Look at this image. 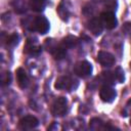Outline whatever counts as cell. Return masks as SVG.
<instances>
[{
	"label": "cell",
	"instance_id": "obj_5",
	"mask_svg": "<svg viewBox=\"0 0 131 131\" xmlns=\"http://www.w3.org/2000/svg\"><path fill=\"white\" fill-rule=\"evenodd\" d=\"M74 72L77 76L81 78H86L91 75L92 73V66L87 60H81L77 62L74 67Z\"/></svg>",
	"mask_w": 131,
	"mask_h": 131
},
{
	"label": "cell",
	"instance_id": "obj_19",
	"mask_svg": "<svg viewBox=\"0 0 131 131\" xmlns=\"http://www.w3.org/2000/svg\"><path fill=\"white\" fill-rule=\"evenodd\" d=\"M130 115H131V98L127 101L126 105L122 110V116L127 117V116H130Z\"/></svg>",
	"mask_w": 131,
	"mask_h": 131
},
{
	"label": "cell",
	"instance_id": "obj_10",
	"mask_svg": "<svg viewBox=\"0 0 131 131\" xmlns=\"http://www.w3.org/2000/svg\"><path fill=\"white\" fill-rule=\"evenodd\" d=\"M87 28H88V30H89L93 35H95V36L100 35V34L102 33V30H103V26H102L100 19H99V18H95V17H94V18H91V19L88 21Z\"/></svg>",
	"mask_w": 131,
	"mask_h": 131
},
{
	"label": "cell",
	"instance_id": "obj_23",
	"mask_svg": "<svg viewBox=\"0 0 131 131\" xmlns=\"http://www.w3.org/2000/svg\"><path fill=\"white\" fill-rule=\"evenodd\" d=\"M93 1H96V2H99V1H102V0H93Z\"/></svg>",
	"mask_w": 131,
	"mask_h": 131
},
{
	"label": "cell",
	"instance_id": "obj_14",
	"mask_svg": "<svg viewBox=\"0 0 131 131\" xmlns=\"http://www.w3.org/2000/svg\"><path fill=\"white\" fill-rule=\"evenodd\" d=\"M98 80L103 83L104 85H112L115 83L116 81V78H115V75H114V72H103L101 73V75L98 77Z\"/></svg>",
	"mask_w": 131,
	"mask_h": 131
},
{
	"label": "cell",
	"instance_id": "obj_1",
	"mask_svg": "<svg viewBox=\"0 0 131 131\" xmlns=\"http://www.w3.org/2000/svg\"><path fill=\"white\" fill-rule=\"evenodd\" d=\"M29 30L38 32L40 34H46L49 30V21L45 16H36L30 23Z\"/></svg>",
	"mask_w": 131,
	"mask_h": 131
},
{
	"label": "cell",
	"instance_id": "obj_2",
	"mask_svg": "<svg viewBox=\"0 0 131 131\" xmlns=\"http://www.w3.org/2000/svg\"><path fill=\"white\" fill-rule=\"evenodd\" d=\"M54 87L59 90L72 91L78 87V81L74 80L73 78H71L69 76H61V77L57 78V80L55 81Z\"/></svg>",
	"mask_w": 131,
	"mask_h": 131
},
{
	"label": "cell",
	"instance_id": "obj_9",
	"mask_svg": "<svg viewBox=\"0 0 131 131\" xmlns=\"http://www.w3.org/2000/svg\"><path fill=\"white\" fill-rule=\"evenodd\" d=\"M97 60L102 67H112L116 61L115 56L107 51H99L97 54Z\"/></svg>",
	"mask_w": 131,
	"mask_h": 131
},
{
	"label": "cell",
	"instance_id": "obj_4",
	"mask_svg": "<svg viewBox=\"0 0 131 131\" xmlns=\"http://www.w3.org/2000/svg\"><path fill=\"white\" fill-rule=\"evenodd\" d=\"M99 19L103 26V28L107 29V30H112L114 28L117 27V18H116V15L113 11H103L100 13V16H99Z\"/></svg>",
	"mask_w": 131,
	"mask_h": 131
},
{
	"label": "cell",
	"instance_id": "obj_13",
	"mask_svg": "<svg viewBox=\"0 0 131 131\" xmlns=\"http://www.w3.org/2000/svg\"><path fill=\"white\" fill-rule=\"evenodd\" d=\"M78 43H79V39H78L77 37H75V36L70 35V36H67L66 38H63V39L61 40L60 45H61L63 48L69 49V48L75 47Z\"/></svg>",
	"mask_w": 131,
	"mask_h": 131
},
{
	"label": "cell",
	"instance_id": "obj_12",
	"mask_svg": "<svg viewBox=\"0 0 131 131\" xmlns=\"http://www.w3.org/2000/svg\"><path fill=\"white\" fill-rule=\"evenodd\" d=\"M16 75V81L20 88H26L29 84V77L26 73V71L23 68H18L15 72Z\"/></svg>",
	"mask_w": 131,
	"mask_h": 131
},
{
	"label": "cell",
	"instance_id": "obj_24",
	"mask_svg": "<svg viewBox=\"0 0 131 131\" xmlns=\"http://www.w3.org/2000/svg\"><path fill=\"white\" fill-rule=\"evenodd\" d=\"M130 67H131V63H130Z\"/></svg>",
	"mask_w": 131,
	"mask_h": 131
},
{
	"label": "cell",
	"instance_id": "obj_21",
	"mask_svg": "<svg viewBox=\"0 0 131 131\" xmlns=\"http://www.w3.org/2000/svg\"><path fill=\"white\" fill-rule=\"evenodd\" d=\"M104 6L107 8L108 11H113L114 9L116 10L117 2H116V0H106L105 3H104Z\"/></svg>",
	"mask_w": 131,
	"mask_h": 131
},
{
	"label": "cell",
	"instance_id": "obj_11",
	"mask_svg": "<svg viewBox=\"0 0 131 131\" xmlns=\"http://www.w3.org/2000/svg\"><path fill=\"white\" fill-rule=\"evenodd\" d=\"M25 52L31 55H38L41 52V46L36 41H31V39H28L25 46Z\"/></svg>",
	"mask_w": 131,
	"mask_h": 131
},
{
	"label": "cell",
	"instance_id": "obj_3",
	"mask_svg": "<svg viewBox=\"0 0 131 131\" xmlns=\"http://www.w3.org/2000/svg\"><path fill=\"white\" fill-rule=\"evenodd\" d=\"M68 112V100L66 97H57L51 105V114L54 117H62Z\"/></svg>",
	"mask_w": 131,
	"mask_h": 131
},
{
	"label": "cell",
	"instance_id": "obj_6",
	"mask_svg": "<svg viewBox=\"0 0 131 131\" xmlns=\"http://www.w3.org/2000/svg\"><path fill=\"white\" fill-rule=\"evenodd\" d=\"M39 125V121L34 116H25L18 122V127L21 130H31Z\"/></svg>",
	"mask_w": 131,
	"mask_h": 131
},
{
	"label": "cell",
	"instance_id": "obj_18",
	"mask_svg": "<svg viewBox=\"0 0 131 131\" xmlns=\"http://www.w3.org/2000/svg\"><path fill=\"white\" fill-rule=\"evenodd\" d=\"M18 39L19 38H18V35L16 33L11 34V35L7 36V38H6V44L8 46H14V45H16L18 43Z\"/></svg>",
	"mask_w": 131,
	"mask_h": 131
},
{
	"label": "cell",
	"instance_id": "obj_16",
	"mask_svg": "<svg viewBox=\"0 0 131 131\" xmlns=\"http://www.w3.org/2000/svg\"><path fill=\"white\" fill-rule=\"evenodd\" d=\"M29 5L33 11L40 12L44 9L46 5V1L45 0H29Z\"/></svg>",
	"mask_w": 131,
	"mask_h": 131
},
{
	"label": "cell",
	"instance_id": "obj_22",
	"mask_svg": "<svg viewBox=\"0 0 131 131\" xmlns=\"http://www.w3.org/2000/svg\"><path fill=\"white\" fill-rule=\"evenodd\" d=\"M122 31L128 35V36H131V23H125L122 27Z\"/></svg>",
	"mask_w": 131,
	"mask_h": 131
},
{
	"label": "cell",
	"instance_id": "obj_20",
	"mask_svg": "<svg viewBox=\"0 0 131 131\" xmlns=\"http://www.w3.org/2000/svg\"><path fill=\"white\" fill-rule=\"evenodd\" d=\"M1 81H2L3 85H9L10 82H11V75H10V73L9 72H5L4 74H2Z\"/></svg>",
	"mask_w": 131,
	"mask_h": 131
},
{
	"label": "cell",
	"instance_id": "obj_8",
	"mask_svg": "<svg viewBox=\"0 0 131 131\" xmlns=\"http://www.w3.org/2000/svg\"><path fill=\"white\" fill-rule=\"evenodd\" d=\"M56 11H57L59 17L62 20H68L70 15H71V13H72V5H71V3L69 1L63 0V1H61L59 3Z\"/></svg>",
	"mask_w": 131,
	"mask_h": 131
},
{
	"label": "cell",
	"instance_id": "obj_15",
	"mask_svg": "<svg viewBox=\"0 0 131 131\" xmlns=\"http://www.w3.org/2000/svg\"><path fill=\"white\" fill-rule=\"evenodd\" d=\"M89 127L92 129V130H98V129H114V127H111V126H107V125H104V123L98 119V118H93L90 122H89Z\"/></svg>",
	"mask_w": 131,
	"mask_h": 131
},
{
	"label": "cell",
	"instance_id": "obj_17",
	"mask_svg": "<svg viewBox=\"0 0 131 131\" xmlns=\"http://www.w3.org/2000/svg\"><path fill=\"white\" fill-rule=\"evenodd\" d=\"M114 75H115V78H116V81L119 82V83H123L124 80H125V75H124V71L122 68L118 67L115 71H114Z\"/></svg>",
	"mask_w": 131,
	"mask_h": 131
},
{
	"label": "cell",
	"instance_id": "obj_7",
	"mask_svg": "<svg viewBox=\"0 0 131 131\" xmlns=\"http://www.w3.org/2000/svg\"><path fill=\"white\" fill-rule=\"evenodd\" d=\"M99 96L104 102H112L117 96L116 90L110 85H103L99 90Z\"/></svg>",
	"mask_w": 131,
	"mask_h": 131
}]
</instances>
